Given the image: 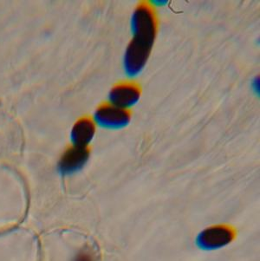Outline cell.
Instances as JSON below:
<instances>
[{
	"label": "cell",
	"mask_w": 260,
	"mask_h": 261,
	"mask_svg": "<svg viewBox=\"0 0 260 261\" xmlns=\"http://www.w3.org/2000/svg\"><path fill=\"white\" fill-rule=\"evenodd\" d=\"M131 32L133 39L125 50L123 68L128 77H136L142 72L155 39L156 22L152 10L147 6H140L131 18Z\"/></svg>",
	"instance_id": "obj_1"
},
{
	"label": "cell",
	"mask_w": 260,
	"mask_h": 261,
	"mask_svg": "<svg viewBox=\"0 0 260 261\" xmlns=\"http://www.w3.org/2000/svg\"><path fill=\"white\" fill-rule=\"evenodd\" d=\"M95 122L107 129H121L130 122V115L127 111L113 105H104L95 113Z\"/></svg>",
	"instance_id": "obj_2"
},
{
	"label": "cell",
	"mask_w": 260,
	"mask_h": 261,
	"mask_svg": "<svg viewBox=\"0 0 260 261\" xmlns=\"http://www.w3.org/2000/svg\"><path fill=\"white\" fill-rule=\"evenodd\" d=\"M234 238L231 227L216 226L204 230L197 239L199 247L205 250H214L228 245Z\"/></svg>",
	"instance_id": "obj_3"
},
{
	"label": "cell",
	"mask_w": 260,
	"mask_h": 261,
	"mask_svg": "<svg viewBox=\"0 0 260 261\" xmlns=\"http://www.w3.org/2000/svg\"><path fill=\"white\" fill-rule=\"evenodd\" d=\"M90 157V151L84 147H75L67 149L58 163V170L63 175L72 174L81 170Z\"/></svg>",
	"instance_id": "obj_4"
},
{
	"label": "cell",
	"mask_w": 260,
	"mask_h": 261,
	"mask_svg": "<svg viewBox=\"0 0 260 261\" xmlns=\"http://www.w3.org/2000/svg\"><path fill=\"white\" fill-rule=\"evenodd\" d=\"M140 90L132 84H121L113 88L109 95L110 103L121 110L132 108L140 100Z\"/></svg>",
	"instance_id": "obj_5"
},
{
	"label": "cell",
	"mask_w": 260,
	"mask_h": 261,
	"mask_svg": "<svg viewBox=\"0 0 260 261\" xmlns=\"http://www.w3.org/2000/svg\"><path fill=\"white\" fill-rule=\"evenodd\" d=\"M95 124L88 118H83L76 122L70 133V139L73 146L84 147L90 144L95 136Z\"/></svg>",
	"instance_id": "obj_6"
},
{
	"label": "cell",
	"mask_w": 260,
	"mask_h": 261,
	"mask_svg": "<svg viewBox=\"0 0 260 261\" xmlns=\"http://www.w3.org/2000/svg\"><path fill=\"white\" fill-rule=\"evenodd\" d=\"M75 261H93V259L90 254L86 252H81L75 257Z\"/></svg>",
	"instance_id": "obj_7"
},
{
	"label": "cell",
	"mask_w": 260,
	"mask_h": 261,
	"mask_svg": "<svg viewBox=\"0 0 260 261\" xmlns=\"http://www.w3.org/2000/svg\"><path fill=\"white\" fill-rule=\"evenodd\" d=\"M259 79H258V77H255V79L252 80V82H251V89L254 91V93L256 94V95L259 94Z\"/></svg>",
	"instance_id": "obj_8"
},
{
	"label": "cell",
	"mask_w": 260,
	"mask_h": 261,
	"mask_svg": "<svg viewBox=\"0 0 260 261\" xmlns=\"http://www.w3.org/2000/svg\"><path fill=\"white\" fill-rule=\"evenodd\" d=\"M167 3H168V1H159V0L158 1H154V0L152 1V4L157 6H165Z\"/></svg>",
	"instance_id": "obj_9"
}]
</instances>
